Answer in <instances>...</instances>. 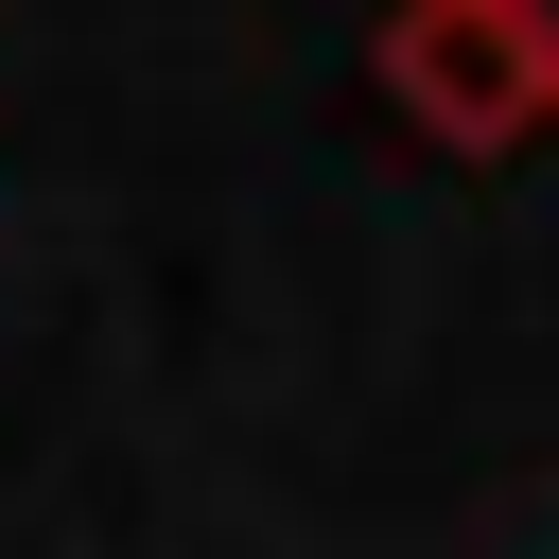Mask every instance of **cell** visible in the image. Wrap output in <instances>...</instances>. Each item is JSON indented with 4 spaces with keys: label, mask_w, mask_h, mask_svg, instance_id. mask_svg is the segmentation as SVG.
I'll use <instances>...</instances> for the list:
<instances>
[{
    "label": "cell",
    "mask_w": 559,
    "mask_h": 559,
    "mask_svg": "<svg viewBox=\"0 0 559 559\" xmlns=\"http://www.w3.org/2000/svg\"><path fill=\"white\" fill-rule=\"evenodd\" d=\"M367 70L437 157H524L559 122V0H384Z\"/></svg>",
    "instance_id": "cell-1"
}]
</instances>
